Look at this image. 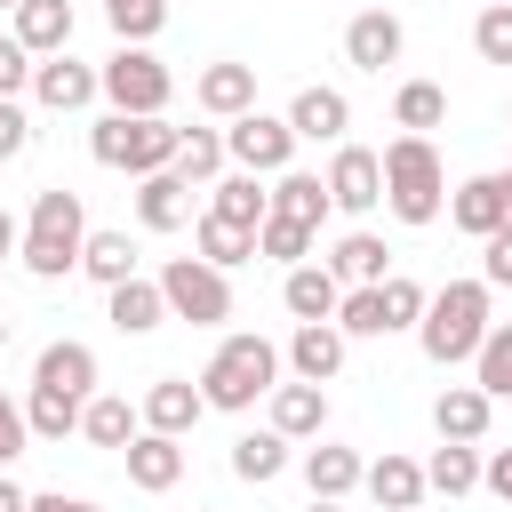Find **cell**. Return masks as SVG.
Segmentation results:
<instances>
[{"label":"cell","mask_w":512,"mask_h":512,"mask_svg":"<svg viewBox=\"0 0 512 512\" xmlns=\"http://www.w3.org/2000/svg\"><path fill=\"white\" fill-rule=\"evenodd\" d=\"M504 120H512V112H504Z\"/></svg>","instance_id":"6f0895ef"},{"label":"cell","mask_w":512,"mask_h":512,"mask_svg":"<svg viewBox=\"0 0 512 512\" xmlns=\"http://www.w3.org/2000/svg\"><path fill=\"white\" fill-rule=\"evenodd\" d=\"M208 216H224V224H240V232H256L264 216H272V192L248 176V168H224L216 184H208Z\"/></svg>","instance_id":"83f0119b"},{"label":"cell","mask_w":512,"mask_h":512,"mask_svg":"<svg viewBox=\"0 0 512 512\" xmlns=\"http://www.w3.org/2000/svg\"><path fill=\"white\" fill-rule=\"evenodd\" d=\"M80 272H88L96 288H120V280H136V240H128V232H88V248H80Z\"/></svg>","instance_id":"836d02e7"},{"label":"cell","mask_w":512,"mask_h":512,"mask_svg":"<svg viewBox=\"0 0 512 512\" xmlns=\"http://www.w3.org/2000/svg\"><path fill=\"white\" fill-rule=\"evenodd\" d=\"M488 416H496V400L480 384H440V400H432V432L440 440H488Z\"/></svg>","instance_id":"484cf974"},{"label":"cell","mask_w":512,"mask_h":512,"mask_svg":"<svg viewBox=\"0 0 512 512\" xmlns=\"http://www.w3.org/2000/svg\"><path fill=\"white\" fill-rule=\"evenodd\" d=\"M104 24H112L120 40H136V48H144V40L168 24V0H104Z\"/></svg>","instance_id":"b9f144b4"},{"label":"cell","mask_w":512,"mask_h":512,"mask_svg":"<svg viewBox=\"0 0 512 512\" xmlns=\"http://www.w3.org/2000/svg\"><path fill=\"white\" fill-rule=\"evenodd\" d=\"M32 64H40V56H32L16 32H0V96H24V88H32Z\"/></svg>","instance_id":"ee69618b"},{"label":"cell","mask_w":512,"mask_h":512,"mask_svg":"<svg viewBox=\"0 0 512 512\" xmlns=\"http://www.w3.org/2000/svg\"><path fill=\"white\" fill-rule=\"evenodd\" d=\"M192 104L208 112V120H240V112H256V64H208L200 80H192Z\"/></svg>","instance_id":"d6986e66"},{"label":"cell","mask_w":512,"mask_h":512,"mask_svg":"<svg viewBox=\"0 0 512 512\" xmlns=\"http://www.w3.org/2000/svg\"><path fill=\"white\" fill-rule=\"evenodd\" d=\"M16 248H24V224H16V216H8V208H0V264H8V256H16Z\"/></svg>","instance_id":"f907efd6"},{"label":"cell","mask_w":512,"mask_h":512,"mask_svg":"<svg viewBox=\"0 0 512 512\" xmlns=\"http://www.w3.org/2000/svg\"><path fill=\"white\" fill-rule=\"evenodd\" d=\"M280 368H288V352H280L272 336L240 328V336H224V344L208 352V368H200V392H208V408H224V416H248L256 400H272Z\"/></svg>","instance_id":"6da1fadb"},{"label":"cell","mask_w":512,"mask_h":512,"mask_svg":"<svg viewBox=\"0 0 512 512\" xmlns=\"http://www.w3.org/2000/svg\"><path fill=\"white\" fill-rule=\"evenodd\" d=\"M392 120H400L408 136H432V128L448 120V88H440V80H400V96H392Z\"/></svg>","instance_id":"e575fe53"},{"label":"cell","mask_w":512,"mask_h":512,"mask_svg":"<svg viewBox=\"0 0 512 512\" xmlns=\"http://www.w3.org/2000/svg\"><path fill=\"white\" fill-rule=\"evenodd\" d=\"M488 296H496L488 280H448V288H432V304H424V320H416V344H424L432 368H464V360L480 352V336L496 328Z\"/></svg>","instance_id":"3957f363"},{"label":"cell","mask_w":512,"mask_h":512,"mask_svg":"<svg viewBox=\"0 0 512 512\" xmlns=\"http://www.w3.org/2000/svg\"><path fill=\"white\" fill-rule=\"evenodd\" d=\"M24 448H32V416H24V400H8V392H0V472H8Z\"/></svg>","instance_id":"f6af8a7d"},{"label":"cell","mask_w":512,"mask_h":512,"mask_svg":"<svg viewBox=\"0 0 512 512\" xmlns=\"http://www.w3.org/2000/svg\"><path fill=\"white\" fill-rule=\"evenodd\" d=\"M288 128H296V144H344V128H352V96L344 88H296V104H288Z\"/></svg>","instance_id":"2e32d148"},{"label":"cell","mask_w":512,"mask_h":512,"mask_svg":"<svg viewBox=\"0 0 512 512\" xmlns=\"http://www.w3.org/2000/svg\"><path fill=\"white\" fill-rule=\"evenodd\" d=\"M192 248H200L216 272H232V264L256 256V232H240V224H224V216H192Z\"/></svg>","instance_id":"d590c367"},{"label":"cell","mask_w":512,"mask_h":512,"mask_svg":"<svg viewBox=\"0 0 512 512\" xmlns=\"http://www.w3.org/2000/svg\"><path fill=\"white\" fill-rule=\"evenodd\" d=\"M416 512H424V504H416Z\"/></svg>","instance_id":"680465c9"},{"label":"cell","mask_w":512,"mask_h":512,"mask_svg":"<svg viewBox=\"0 0 512 512\" xmlns=\"http://www.w3.org/2000/svg\"><path fill=\"white\" fill-rule=\"evenodd\" d=\"M256 256H272L280 272H288V264H304V256H312V224H296V216H280V208H272V216L256 224Z\"/></svg>","instance_id":"74e56055"},{"label":"cell","mask_w":512,"mask_h":512,"mask_svg":"<svg viewBox=\"0 0 512 512\" xmlns=\"http://www.w3.org/2000/svg\"><path fill=\"white\" fill-rule=\"evenodd\" d=\"M192 192H200V184H184L176 168L136 176V224H144V232H184V224H192Z\"/></svg>","instance_id":"ffe728a7"},{"label":"cell","mask_w":512,"mask_h":512,"mask_svg":"<svg viewBox=\"0 0 512 512\" xmlns=\"http://www.w3.org/2000/svg\"><path fill=\"white\" fill-rule=\"evenodd\" d=\"M336 328H344V336H384V296H376V288H344Z\"/></svg>","instance_id":"7bdbcfd3"},{"label":"cell","mask_w":512,"mask_h":512,"mask_svg":"<svg viewBox=\"0 0 512 512\" xmlns=\"http://www.w3.org/2000/svg\"><path fill=\"white\" fill-rule=\"evenodd\" d=\"M448 224L472 232V240L504 232V224H512V192H504V176H464V184H448Z\"/></svg>","instance_id":"4fadbf2b"},{"label":"cell","mask_w":512,"mask_h":512,"mask_svg":"<svg viewBox=\"0 0 512 512\" xmlns=\"http://www.w3.org/2000/svg\"><path fill=\"white\" fill-rule=\"evenodd\" d=\"M32 96H40L48 112H80V104H96V96H104V72H96V64H80V56L64 48V56H40V64H32Z\"/></svg>","instance_id":"8fae6325"},{"label":"cell","mask_w":512,"mask_h":512,"mask_svg":"<svg viewBox=\"0 0 512 512\" xmlns=\"http://www.w3.org/2000/svg\"><path fill=\"white\" fill-rule=\"evenodd\" d=\"M80 408H88V400H64V392H40V384L24 392V416H32V440H72V432H80Z\"/></svg>","instance_id":"f35d334b"},{"label":"cell","mask_w":512,"mask_h":512,"mask_svg":"<svg viewBox=\"0 0 512 512\" xmlns=\"http://www.w3.org/2000/svg\"><path fill=\"white\" fill-rule=\"evenodd\" d=\"M496 176H504V192H512V168H496Z\"/></svg>","instance_id":"11a10c76"},{"label":"cell","mask_w":512,"mask_h":512,"mask_svg":"<svg viewBox=\"0 0 512 512\" xmlns=\"http://www.w3.org/2000/svg\"><path fill=\"white\" fill-rule=\"evenodd\" d=\"M0 512H32V496H24V488H16L8 472H0Z\"/></svg>","instance_id":"816d5d0a"},{"label":"cell","mask_w":512,"mask_h":512,"mask_svg":"<svg viewBox=\"0 0 512 512\" xmlns=\"http://www.w3.org/2000/svg\"><path fill=\"white\" fill-rule=\"evenodd\" d=\"M224 152H232V168H248V176H280L288 160H296V128H288V112H240V120H224Z\"/></svg>","instance_id":"ba28073f"},{"label":"cell","mask_w":512,"mask_h":512,"mask_svg":"<svg viewBox=\"0 0 512 512\" xmlns=\"http://www.w3.org/2000/svg\"><path fill=\"white\" fill-rule=\"evenodd\" d=\"M272 208H280V216H296V224H312V232L336 216L328 176H304V168H280V176H272Z\"/></svg>","instance_id":"f546056e"},{"label":"cell","mask_w":512,"mask_h":512,"mask_svg":"<svg viewBox=\"0 0 512 512\" xmlns=\"http://www.w3.org/2000/svg\"><path fill=\"white\" fill-rule=\"evenodd\" d=\"M472 384H480L488 400H512V320H496V328L480 336V352H472Z\"/></svg>","instance_id":"8d00e7d4"},{"label":"cell","mask_w":512,"mask_h":512,"mask_svg":"<svg viewBox=\"0 0 512 512\" xmlns=\"http://www.w3.org/2000/svg\"><path fill=\"white\" fill-rule=\"evenodd\" d=\"M24 144H32V112L16 96H0V160H24Z\"/></svg>","instance_id":"7dc6e473"},{"label":"cell","mask_w":512,"mask_h":512,"mask_svg":"<svg viewBox=\"0 0 512 512\" xmlns=\"http://www.w3.org/2000/svg\"><path fill=\"white\" fill-rule=\"evenodd\" d=\"M344 328L336 320H296V336H288V376H304V384H336V368H344Z\"/></svg>","instance_id":"e0dca14e"},{"label":"cell","mask_w":512,"mask_h":512,"mask_svg":"<svg viewBox=\"0 0 512 512\" xmlns=\"http://www.w3.org/2000/svg\"><path fill=\"white\" fill-rule=\"evenodd\" d=\"M360 488H368V496H376L384 512H416V504L432 496V480H424V464H416V456H400V448H384V456L368 464V480H360Z\"/></svg>","instance_id":"7402d4cb"},{"label":"cell","mask_w":512,"mask_h":512,"mask_svg":"<svg viewBox=\"0 0 512 512\" xmlns=\"http://www.w3.org/2000/svg\"><path fill=\"white\" fill-rule=\"evenodd\" d=\"M480 8H488V0H480Z\"/></svg>","instance_id":"91938a15"},{"label":"cell","mask_w":512,"mask_h":512,"mask_svg":"<svg viewBox=\"0 0 512 512\" xmlns=\"http://www.w3.org/2000/svg\"><path fill=\"white\" fill-rule=\"evenodd\" d=\"M384 208L400 216V224H440V208H448V168H440V152H432V136H392L384 144Z\"/></svg>","instance_id":"5b68a950"},{"label":"cell","mask_w":512,"mask_h":512,"mask_svg":"<svg viewBox=\"0 0 512 512\" xmlns=\"http://www.w3.org/2000/svg\"><path fill=\"white\" fill-rule=\"evenodd\" d=\"M176 144H184V128H168V112H104V120L88 128L96 168H120V176H160V168H176Z\"/></svg>","instance_id":"277c9868"},{"label":"cell","mask_w":512,"mask_h":512,"mask_svg":"<svg viewBox=\"0 0 512 512\" xmlns=\"http://www.w3.org/2000/svg\"><path fill=\"white\" fill-rule=\"evenodd\" d=\"M80 248H88V208H80V192H72V184L32 192L16 264H24L32 280H64V272H80Z\"/></svg>","instance_id":"7a4b0ae2"},{"label":"cell","mask_w":512,"mask_h":512,"mask_svg":"<svg viewBox=\"0 0 512 512\" xmlns=\"http://www.w3.org/2000/svg\"><path fill=\"white\" fill-rule=\"evenodd\" d=\"M472 48H480V64H512V0H488L472 16Z\"/></svg>","instance_id":"60d3db41"},{"label":"cell","mask_w":512,"mask_h":512,"mask_svg":"<svg viewBox=\"0 0 512 512\" xmlns=\"http://www.w3.org/2000/svg\"><path fill=\"white\" fill-rule=\"evenodd\" d=\"M32 384H40V392H64V400H96V352H88L80 336H56V344H40Z\"/></svg>","instance_id":"9a60e30c"},{"label":"cell","mask_w":512,"mask_h":512,"mask_svg":"<svg viewBox=\"0 0 512 512\" xmlns=\"http://www.w3.org/2000/svg\"><path fill=\"white\" fill-rule=\"evenodd\" d=\"M480 280H488V288H512V224L480 240Z\"/></svg>","instance_id":"bcb514c9"},{"label":"cell","mask_w":512,"mask_h":512,"mask_svg":"<svg viewBox=\"0 0 512 512\" xmlns=\"http://www.w3.org/2000/svg\"><path fill=\"white\" fill-rule=\"evenodd\" d=\"M304 512H344V504H336V496H312V504H304Z\"/></svg>","instance_id":"f5cc1de1"},{"label":"cell","mask_w":512,"mask_h":512,"mask_svg":"<svg viewBox=\"0 0 512 512\" xmlns=\"http://www.w3.org/2000/svg\"><path fill=\"white\" fill-rule=\"evenodd\" d=\"M288 448H296V440L272 432V424H264V432H240V440H232V480H248V488L280 480V472H288Z\"/></svg>","instance_id":"4dcf8cb0"},{"label":"cell","mask_w":512,"mask_h":512,"mask_svg":"<svg viewBox=\"0 0 512 512\" xmlns=\"http://www.w3.org/2000/svg\"><path fill=\"white\" fill-rule=\"evenodd\" d=\"M480 472H488L480 440H440V448H432V464H424L432 496H472V488H480Z\"/></svg>","instance_id":"1f68e13d"},{"label":"cell","mask_w":512,"mask_h":512,"mask_svg":"<svg viewBox=\"0 0 512 512\" xmlns=\"http://www.w3.org/2000/svg\"><path fill=\"white\" fill-rule=\"evenodd\" d=\"M376 296H384V336L416 328V320H424V304H432V288H416L408 272H384V280H376Z\"/></svg>","instance_id":"ab89813d"},{"label":"cell","mask_w":512,"mask_h":512,"mask_svg":"<svg viewBox=\"0 0 512 512\" xmlns=\"http://www.w3.org/2000/svg\"><path fill=\"white\" fill-rule=\"evenodd\" d=\"M328 200H336L344 216L384 208V152H368V144H336V160H328Z\"/></svg>","instance_id":"30bf717a"},{"label":"cell","mask_w":512,"mask_h":512,"mask_svg":"<svg viewBox=\"0 0 512 512\" xmlns=\"http://www.w3.org/2000/svg\"><path fill=\"white\" fill-rule=\"evenodd\" d=\"M280 304H288V320H336L344 280L328 272V256H304V264H288V272H280Z\"/></svg>","instance_id":"5bb4252c"},{"label":"cell","mask_w":512,"mask_h":512,"mask_svg":"<svg viewBox=\"0 0 512 512\" xmlns=\"http://www.w3.org/2000/svg\"><path fill=\"white\" fill-rule=\"evenodd\" d=\"M272 432H288V440H320L328 432V384H272Z\"/></svg>","instance_id":"d4e9b609"},{"label":"cell","mask_w":512,"mask_h":512,"mask_svg":"<svg viewBox=\"0 0 512 512\" xmlns=\"http://www.w3.org/2000/svg\"><path fill=\"white\" fill-rule=\"evenodd\" d=\"M408 56V24L392 16V8H360L352 24H344V64L352 72H392Z\"/></svg>","instance_id":"9c48e42d"},{"label":"cell","mask_w":512,"mask_h":512,"mask_svg":"<svg viewBox=\"0 0 512 512\" xmlns=\"http://www.w3.org/2000/svg\"><path fill=\"white\" fill-rule=\"evenodd\" d=\"M224 168H232V152H224V128H184V144H176V176L208 192Z\"/></svg>","instance_id":"d6a6232c"},{"label":"cell","mask_w":512,"mask_h":512,"mask_svg":"<svg viewBox=\"0 0 512 512\" xmlns=\"http://www.w3.org/2000/svg\"><path fill=\"white\" fill-rule=\"evenodd\" d=\"M8 32H16L32 56H64V48H72V0H16Z\"/></svg>","instance_id":"4316f807"},{"label":"cell","mask_w":512,"mask_h":512,"mask_svg":"<svg viewBox=\"0 0 512 512\" xmlns=\"http://www.w3.org/2000/svg\"><path fill=\"white\" fill-rule=\"evenodd\" d=\"M104 320L120 328V336H152L160 320H168V296H160V280H120V288H104Z\"/></svg>","instance_id":"cb8c5ba5"},{"label":"cell","mask_w":512,"mask_h":512,"mask_svg":"<svg viewBox=\"0 0 512 512\" xmlns=\"http://www.w3.org/2000/svg\"><path fill=\"white\" fill-rule=\"evenodd\" d=\"M120 464H128V488H144V496H168V488L184 480V440L144 424V432L120 448Z\"/></svg>","instance_id":"7c38bea8"},{"label":"cell","mask_w":512,"mask_h":512,"mask_svg":"<svg viewBox=\"0 0 512 512\" xmlns=\"http://www.w3.org/2000/svg\"><path fill=\"white\" fill-rule=\"evenodd\" d=\"M152 280H160V296H168V320H192V328H224V320H232V280H224L208 256H168Z\"/></svg>","instance_id":"8992f818"},{"label":"cell","mask_w":512,"mask_h":512,"mask_svg":"<svg viewBox=\"0 0 512 512\" xmlns=\"http://www.w3.org/2000/svg\"><path fill=\"white\" fill-rule=\"evenodd\" d=\"M0 16H16V0H0Z\"/></svg>","instance_id":"db71d44e"},{"label":"cell","mask_w":512,"mask_h":512,"mask_svg":"<svg viewBox=\"0 0 512 512\" xmlns=\"http://www.w3.org/2000/svg\"><path fill=\"white\" fill-rule=\"evenodd\" d=\"M136 408H144V424H152V432H176V440H184V432L208 416V392H200L192 376H152Z\"/></svg>","instance_id":"ac0fdd59"},{"label":"cell","mask_w":512,"mask_h":512,"mask_svg":"<svg viewBox=\"0 0 512 512\" xmlns=\"http://www.w3.org/2000/svg\"><path fill=\"white\" fill-rule=\"evenodd\" d=\"M360 480H368L360 448H344V440H328V432H320V440L304 448V488H312V496H336V504H344V496H352Z\"/></svg>","instance_id":"44dd1931"},{"label":"cell","mask_w":512,"mask_h":512,"mask_svg":"<svg viewBox=\"0 0 512 512\" xmlns=\"http://www.w3.org/2000/svg\"><path fill=\"white\" fill-rule=\"evenodd\" d=\"M136 432H144V408H136L128 392H96V400L80 408V440H88V448H128Z\"/></svg>","instance_id":"f1b7e54d"},{"label":"cell","mask_w":512,"mask_h":512,"mask_svg":"<svg viewBox=\"0 0 512 512\" xmlns=\"http://www.w3.org/2000/svg\"><path fill=\"white\" fill-rule=\"evenodd\" d=\"M96 72H104V104L112 112H168V96H176V72L152 48H136V40H120Z\"/></svg>","instance_id":"52a82bcc"},{"label":"cell","mask_w":512,"mask_h":512,"mask_svg":"<svg viewBox=\"0 0 512 512\" xmlns=\"http://www.w3.org/2000/svg\"><path fill=\"white\" fill-rule=\"evenodd\" d=\"M480 488H496V496L512 504V448H496V456H488V472H480Z\"/></svg>","instance_id":"c3c4849f"},{"label":"cell","mask_w":512,"mask_h":512,"mask_svg":"<svg viewBox=\"0 0 512 512\" xmlns=\"http://www.w3.org/2000/svg\"><path fill=\"white\" fill-rule=\"evenodd\" d=\"M0 328H8V304H0Z\"/></svg>","instance_id":"9f6ffc18"},{"label":"cell","mask_w":512,"mask_h":512,"mask_svg":"<svg viewBox=\"0 0 512 512\" xmlns=\"http://www.w3.org/2000/svg\"><path fill=\"white\" fill-rule=\"evenodd\" d=\"M328 272L344 280V288H376L384 272H392V248H384V232H368V224H352L336 248H328Z\"/></svg>","instance_id":"603a6c76"},{"label":"cell","mask_w":512,"mask_h":512,"mask_svg":"<svg viewBox=\"0 0 512 512\" xmlns=\"http://www.w3.org/2000/svg\"><path fill=\"white\" fill-rule=\"evenodd\" d=\"M32 512H96V504H88V496H64V488H40Z\"/></svg>","instance_id":"681fc988"}]
</instances>
